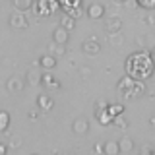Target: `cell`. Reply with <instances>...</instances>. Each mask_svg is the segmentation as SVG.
I'll use <instances>...</instances> for the list:
<instances>
[{
  "label": "cell",
  "instance_id": "obj_1",
  "mask_svg": "<svg viewBox=\"0 0 155 155\" xmlns=\"http://www.w3.org/2000/svg\"><path fill=\"white\" fill-rule=\"evenodd\" d=\"M155 72V62L153 56L147 51H138L132 52L126 58V74L136 78V80H149Z\"/></svg>",
  "mask_w": 155,
  "mask_h": 155
},
{
  "label": "cell",
  "instance_id": "obj_2",
  "mask_svg": "<svg viewBox=\"0 0 155 155\" xmlns=\"http://www.w3.org/2000/svg\"><path fill=\"white\" fill-rule=\"evenodd\" d=\"M116 91L122 99H128V101H134V99H140L145 91V81L143 80H136V78L126 74L124 78H120L118 84H116Z\"/></svg>",
  "mask_w": 155,
  "mask_h": 155
},
{
  "label": "cell",
  "instance_id": "obj_3",
  "mask_svg": "<svg viewBox=\"0 0 155 155\" xmlns=\"http://www.w3.org/2000/svg\"><path fill=\"white\" fill-rule=\"evenodd\" d=\"M60 10V2L58 0H35L33 12L39 18H51Z\"/></svg>",
  "mask_w": 155,
  "mask_h": 155
},
{
  "label": "cell",
  "instance_id": "obj_4",
  "mask_svg": "<svg viewBox=\"0 0 155 155\" xmlns=\"http://www.w3.org/2000/svg\"><path fill=\"white\" fill-rule=\"evenodd\" d=\"M8 23H10V27L16 29V31H23V29L29 27V19L25 16V12H19V10H14V12H12Z\"/></svg>",
  "mask_w": 155,
  "mask_h": 155
},
{
  "label": "cell",
  "instance_id": "obj_5",
  "mask_svg": "<svg viewBox=\"0 0 155 155\" xmlns=\"http://www.w3.org/2000/svg\"><path fill=\"white\" fill-rule=\"evenodd\" d=\"M81 51H84L87 56H95V54H99V51H101L99 39H97V37H87L85 41L81 43Z\"/></svg>",
  "mask_w": 155,
  "mask_h": 155
},
{
  "label": "cell",
  "instance_id": "obj_6",
  "mask_svg": "<svg viewBox=\"0 0 155 155\" xmlns=\"http://www.w3.org/2000/svg\"><path fill=\"white\" fill-rule=\"evenodd\" d=\"M122 19L118 16H110L109 19L105 21V29H107V35H113V33H120L122 31Z\"/></svg>",
  "mask_w": 155,
  "mask_h": 155
},
{
  "label": "cell",
  "instance_id": "obj_7",
  "mask_svg": "<svg viewBox=\"0 0 155 155\" xmlns=\"http://www.w3.org/2000/svg\"><path fill=\"white\" fill-rule=\"evenodd\" d=\"M72 130H74V134H78V136H85L89 132V120H87L85 116H78L74 120V124H72Z\"/></svg>",
  "mask_w": 155,
  "mask_h": 155
},
{
  "label": "cell",
  "instance_id": "obj_8",
  "mask_svg": "<svg viewBox=\"0 0 155 155\" xmlns=\"http://www.w3.org/2000/svg\"><path fill=\"white\" fill-rule=\"evenodd\" d=\"M68 39H70V31L62 25H56L54 31H52V41L54 43H60V45H66Z\"/></svg>",
  "mask_w": 155,
  "mask_h": 155
},
{
  "label": "cell",
  "instance_id": "obj_9",
  "mask_svg": "<svg viewBox=\"0 0 155 155\" xmlns=\"http://www.w3.org/2000/svg\"><path fill=\"white\" fill-rule=\"evenodd\" d=\"M85 14H87V18H91V19H103L105 6L103 4H89V6L85 8Z\"/></svg>",
  "mask_w": 155,
  "mask_h": 155
},
{
  "label": "cell",
  "instance_id": "obj_10",
  "mask_svg": "<svg viewBox=\"0 0 155 155\" xmlns=\"http://www.w3.org/2000/svg\"><path fill=\"white\" fill-rule=\"evenodd\" d=\"M52 107H54V101H52V97L48 93H41L37 97V109H41L43 113H48Z\"/></svg>",
  "mask_w": 155,
  "mask_h": 155
},
{
  "label": "cell",
  "instance_id": "obj_11",
  "mask_svg": "<svg viewBox=\"0 0 155 155\" xmlns=\"http://www.w3.org/2000/svg\"><path fill=\"white\" fill-rule=\"evenodd\" d=\"M41 84L47 85V89H58L60 87V84L56 81V78L51 74V72H45V74L41 76Z\"/></svg>",
  "mask_w": 155,
  "mask_h": 155
},
{
  "label": "cell",
  "instance_id": "obj_12",
  "mask_svg": "<svg viewBox=\"0 0 155 155\" xmlns=\"http://www.w3.org/2000/svg\"><path fill=\"white\" fill-rule=\"evenodd\" d=\"M23 85H25V84H23L19 78H10L8 84H6L10 93H21V91H23Z\"/></svg>",
  "mask_w": 155,
  "mask_h": 155
},
{
  "label": "cell",
  "instance_id": "obj_13",
  "mask_svg": "<svg viewBox=\"0 0 155 155\" xmlns=\"http://www.w3.org/2000/svg\"><path fill=\"white\" fill-rule=\"evenodd\" d=\"M14 10H19V12H29L33 6H35V0H12Z\"/></svg>",
  "mask_w": 155,
  "mask_h": 155
},
{
  "label": "cell",
  "instance_id": "obj_14",
  "mask_svg": "<svg viewBox=\"0 0 155 155\" xmlns=\"http://www.w3.org/2000/svg\"><path fill=\"white\" fill-rule=\"evenodd\" d=\"M39 64H41L45 70H52V68L56 66V56L54 54H45L39 58Z\"/></svg>",
  "mask_w": 155,
  "mask_h": 155
},
{
  "label": "cell",
  "instance_id": "obj_15",
  "mask_svg": "<svg viewBox=\"0 0 155 155\" xmlns=\"http://www.w3.org/2000/svg\"><path fill=\"white\" fill-rule=\"evenodd\" d=\"M118 145H120V153H132L134 151V142L130 138H122L118 142Z\"/></svg>",
  "mask_w": 155,
  "mask_h": 155
},
{
  "label": "cell",
  "instance_id": "obj_16",
  "mask_svg": "<svg viewBox=\"0 0 155 155\" xmlns=\"http://www.w3.org/2000/svg\"><path fill=\"white\" fill-rule=\"evenodd\" d=\"M58 2H60L62 12H68V10H72V8L81 6V0H58Z\"/></svg>",
  "mask_w": 155,
  "mask_h": 155
},
{
  "label": "cell",
  "instance_id": "obj_17",
  "mask_svg": "<svg viewBox=\"0 0 155 155\" xmlns=\"http://www.w3.org/2000/svg\"><path fill=\"white\" fill-rule=\"evenodd\" d=\"M60 25H62V27H66L68 31H72V29L76 27V18H72L70 14H64V16H62V21H60Z\"/></svg>",
  "mask_w": 155,
  "mask_h": 155
},
{
  "label": "cell",
  "instance_id": "obj_18",
  "mask_svg": "<svg viewBox=\"0 0 155 155\" xmlns=\"http://www.w3.org/2000/svg\"><path fill=\"white\" fill-rule=\"evenodd\" d=\"M105 153H107V155H118V153H120L118 142H107V143H105Z\"/></svg>",
  "mask_w": 155,
  "mask_h": 155
},
{
  "label": "cell",
  "instance_id": "obj_19",
  "mask_svg": "<svg viewBox=\"0 0 155 155\" xmlns=\"http://www.w3.org/2000/svg\"><path fill=\"white\" fill-rule=\"evenodd\" d=\"M10 126V114L8 110H0V132H6Z\"/></svg>",
  "mask_w": 155,
  "mask_h": 155
},
{
  "label": "cell",
  "instance_id": "obj_20",
  "mask_svg": "<svg viewBox=\"0 0 155 155\" xmlns=\"http://www.w3.org/2000/svg\"><path fill=\"white\" fill-rule=\"evenodd\" d=\"M109 113L113 114V116L124 114V105H120V103H109Z\"/></svg>",
  "mask_w": 155,
  "mask_h": 155
},
{
  "label": "cell",
  "instance_id": "obj_21",
  "mask_svg": "<svg viewBox=\"0 0 155 155\" xmlns=\"http://www.w3.org/2000/svg\"><path fill=\"white\" fill-rule=\"evenodd\" d=\"M113 124L116 126V128H120V130H126L128 128V120L124 118L122 114H118V116H114V120H113Z\"/></svg>",
  "mask_w": 155,
  "mask_h": 155
},
{
  "label": "cell",
  "instance_id": "obj_22",
  "mask_svg": "<svg viewBox=\"0 0 155 155\" xmlns=\"http://www.w3.org/2000/svg\"><path fill=\"white\" fill-rule=\"evenodd\" d=\"M51 51H52V54H54V56H62V54L66 52V47H64V45H60V43H54V41H52Z\"/></svg>",
  "mask_w": 155,
  "mask_h": 155
},
{
  "label": "cell",
  "instance_id": "obj_23",
  "mask_svg": "<svg viewBox=\"0 0 155 155\" xmlns=\"http://www.w3.org/2000/svg\"><path fill=\"white\" fill-rule=\"evenodd\" d=\"M136 4L145 10H155V0H136Z\"/></svg>",
  "mask_w": 155,
  "mask_h": 155
},
{
  "label": "cell",
  "instance_id": "obj_24",
  "mask_svg": "<svg viewBox=\"0 0 155 155\" xmlns=\"http://www.w3.org/2000/svg\"><path fill=\"white\" fill-rule=\"evenodd\" d=\"M29 84H39V81H41V80H39V76L37 74H33V72H29Z\"/></svg>",
  "mask_w": 155,
  "mask_h": 155
},
{
  "label": "cell",
  "instance_id": "obj_25",
  "mask_svg": "<svg viewBox=\"0 0 155 155\" xmlns=\"http://www.w3.org/2000/svg\"><path fill=\"white\" fill-rule=\"evenodd\" d=\"M80 76H81V78H89V76H91V70H89V68H85V66L80 68Z\"/></svg>",
  "mask_w": 155,
  "mask_h": 155
},
{
  "label": "cell",
  "instance_id": "obj_26",
  "mask_svg": "<svg viewBox=\"0 0 155 155\" xmlns=\"http://www.w3.org/2000/svg\"><path fill=\"white\" fill-rule=\"evenodd\" d=\"M19 143H21V142H19V138H16V136H14V138L10 140V145H12V147H18Z\"/></svg>",
  "mask_w": 155,
  "mask_h": 155
},
{
  "label": "cell",
  "instance_id": "obj_27",
  "mask_svg": "<svg viewBox=\"0 0 155 155\" xmlns=\"http://www.w3.org/2000/svg\"><path fill=\"white\" fill-rule=\"evenodd\" d=\"M95 153H105V145L97 143V145H95Z\"/></svg>",
  "mask_w": 155,
  "mask_h": 155
},
{
  "label": "cell",
  "instance_id": "obj_28",
  "mask_svg": "<svg viewBox=\"0 0 155 155\" xmlns=\"http://www.w3.org/2000/svg\"><path fill=\"white\" fill-rule=\"evenodd\" d=\"M113 4H118V6H124V4H128V0H110Z\"/></svg>",
  "mask_w": 155,
  "mask_h": 155
},
{
  "label": "cell",
  "instance_id": "obj_29",
  "mask_svg": "<svg viewBox=\"0 0 155 155\" xmlns=\"http://www.w3.org/2000/svg\"><path fill=\"white\" fill-rule=\"evenodd\" d=\"M0 155H6V143H0Z\"/></svg>",
  "mask_w": 155,
  "mask_h": 155
},
{
  "label": "cell",
  "instance_id": "obj_30",
  "mask_svg": "<svg viewBox=\"0 0 155 155\" xmlns=\"http://www.w3.org/2000/svg\"><path fill=\"white\" fill-rule=\"evenodd\" d=\"M149 122H151V124L155 126V118H149Z\"/></svg>",
  "mask_w": 155,
  "mask_h": 155
},
{
  "label": "cell",
  "instance_id": "obj_31",
  "mask_svg": "<svg viewBox=\"0 0 155 155\" xmlns=\"http://www.w3.org/2000/svg\"><path fill=\"white\" fill-rule=\"evenodd\" d=\"M151 78H153V81H155V72H153V76H151Z\"/></svg>",
  "mask_w": 155,
  "mask_h": 155
},
{
  "label": "cell",
  "instance_id": "obj_32",
  "mask_svg": "<svg viewBox=\"0 0 155 155\" xmlns=\"http://www.w3.org/2000/svg\"><path fill=\"white\" fill-rule=\"evenodd\" d=\"M153 54H155V47H153Z\"/></svg>",
  "mask_w": 155,
  "mask_h": 155
}]
</instances>
